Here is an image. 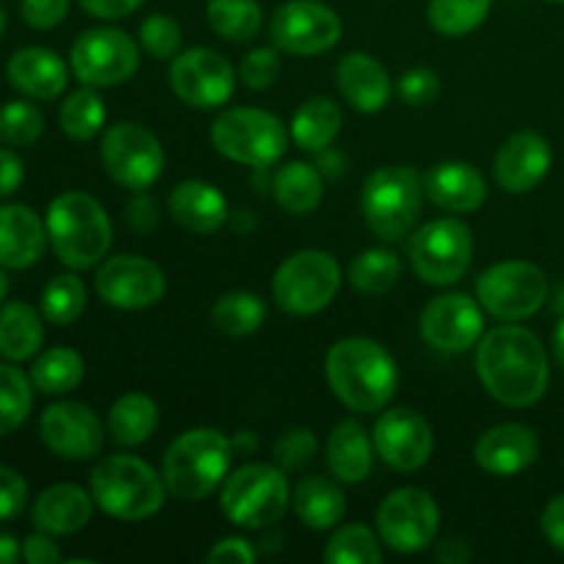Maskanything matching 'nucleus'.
<instances>
[{
  "instance_id": "obj_1",
  "label": "nucleus",
  "mask_w": 564,
  "mask_h": 564,
  "mask_svg": "<svg viewBox=\"0 0 564 564\" xmlns=\"http://www.w3.org/2000/svg\"><path fill=\"white\" fill-rule=\"evenodd\" d=\"M477 375L507 408H532L549 391V352L532 330L499 325L477 341Z\"/></svg>"
},
{
  "instance_id": "obj_2",
  "label": "nucleus",
  "mask_w": 564,
  "mask_h": 564,
  "mask_svg": "<svg viewBox=\"0 0 564 564\" xmlns=\"http://www.w3.org/2000/svg\"><path fill=\"white\" fill-rule=\"evenodd\" d=\"M325 378L341 405L356 413H378L394 400L400 372L391 352L367 336L339 339L325 356Z\"/></svg>"
},
{
  "instance_id": "obj_3",
  "label": "nucleus",
  "mask_w": 564,
  "mask_h": 564,
  "mask_svg": "<svg viewBox=\"0 0 564 564\" xmlns=\"http://www.w3.org/2000/svg\"><path fill=\"white\" fill-rule=\"evenodd\" d=\"M47 240L55 257L69 270H88L108 257L113 246V226L94 196L66 191L47 207Z\"/></svg>"
},
{
  "instance_id": "obj_4",
  "label": "nucleus",
  "mask_w": 564,
  "mask_h": 564,
  "mask_svg": "<svg viewBox=\"0 0 564 564\" xmlns=\"http://www.w3.org/2000/svg\"><path fill=\"white\" fill-rule=\"evenodd\" d=\"M231 457H235V444L220 430H187L165 449V488L180 501H204L226 482Z\"/></svg>"
},
{
  "instance_id": "obj_5",
  "label": "nucleus",
  "mask_w": 564,
  "mask_h": 564,
  "mask_svg": "<svg viewBox=\"0 0 564 564\" xmlns=\"http://www.w3.org/2000/svg\"><path fill=\"white\" fill-rule=\"evenodd\" d=\"M94 505L105 516L124 523H138L152 518L163 507L165 488L163 474L154 471L147 460L135 455H108L94 466L91 479Z\"/></svg>"
},
{
  "instance_id": "obj_6",
  "label": "nucleus",
  "mask_w": 564,
  "mask_h": 564,
  "mask_svg": "<svg viewBox=\"0 0 564 564\" xmlns=\"http://www.w3.org/2000/svg\"><path fill=\"white\" fill-rule=\"evenodd\" d=\"M292 505L284 468L270 463H246L229 471L220 485V510L235 527L262 532L275 527Z\"/></svg>"
},
{
  "instance_id": "obj_7",
  "label": "nucleus",
  "mask_w": 564,
  "mask_h": 564,
  "mask_svg": "<svg viewBox=\"0 0 564 564\" xmlns=\"http://www.w3.org/2000/svg\"><path fill=\"white\" fill-rule=\"evenodd\" d=\"M215 152L248 169H270L290 149L284 121L262 108H229L209 127Z\"/></svg>"
},
{
  "instance_id": "obj_8",
  "label": "nucleus",
  "mask_w": 564,
  "mask_h": 564,
  "mask_svg": "<svg viewBox=\"0 0 564 564\" xmlns=\"http://www.w3.org/2000/svg\"><path fill=\"white\" fill-rule=\"evenodd\" d=\"M424 185L411 165H383L367 176L361 193V213L375 237L397 242L411 235L422 209Z\"/></svg>"
},
{
  "instance_id": "obj_9",
  "label": "nucleus",
  "mask_w": 564,
  "mask_h": 564,
  "mask_svg": "<svg viewBox=\"0 0 564 564\" xmlns=\"http://www.w3.org/2000/svg\"><path fill=\"white\" fill-rule=\"evenodd\" d=\"M341 286V268L334 253L306 248L279 264L273 275V301L281 312L308 317L334 303Z\"/></svg>"
},
{
  "instance_id": "obj_10",
  "label": "nucleus",
  "mask_w": 564,
  "mask_h": 564,
  "mask_svg": "<svg viewBox=\"0 0 564 564\" xmlns=\"http://www.w3.org/2000/svg\"><path fill=\"white\" fill-rule=\"evenodd\" d=\"M477 301L501 323L534 317L549 301V279L543 270L523 259L490 264L477 279Z\"/></svg>"
},
{
  "instance_id": "obj_11",
  "label": "nucleus",
  "mask_w": 564,
  "mask_h": 564,
  "mask_svg": "<svg viewBox=\"0 0 564 564\" xmlns=\"http://www.w3.org/2000/svg\"><path fill=\"white\" fill-rule=\"evenodd\" d=\"M408 257L419 279L430 286H452L466 275L474 257L471 229L460 218L424 224L408 240Z\"/></svg>"
},
{
  "instance_id": "obj_12",
  "label": "nucleus",
  "mask_w": 564,
  "mask_h": 564,
  "mask_svg": "<svg viewBox=\"0 0 564 564\" xmlns=\"http://www.w3.org/2000/svg\"><path fill=\"white\" fill-rule=\"evenodd\" d=\"M99 160L110 180L132 193L152 187L165 169L160 138L135 121H119L105 130L99 141Z\"/></svg>"
},
{
  "instance_id": "obj_13",
  "label": "nucleus",
  "mask_w": 564,
  "mask_h": 564,
  "mask_svg": "<svg viewBox=\"0 0 564 564\" xmlns=\"http://www.w3.org/2000/svg\"><path fill=\"white\" fill-rule=\"evenodd\" d=\"M138 64V44L121 28H91L80 33L69 50V66L83 86H121L135 75Z\"/></svg>"
},
{
  "instance_id": "obj_14",
  "label": "nucleus",
  "mask_w": 564,
  "mask_h": 564,
  "mask_svg": "<svg viewBox=\"0 0 564 564\" xmlns=\"http://www.w3.org/2000/svg\"><path fill=\"white\" fill-rule=\"evenodd\" d=\"M378 534L397 554H419L438 538L441 510L422 488H400L378 507Z\"/></svg>"
},
{
  "instance_id": "obj_15",
  "label": "nucleus",
  "mask_w": 564,
  "mask_h": 564,
  "mask_svg": "<svg viewBox=\"0 0 564 564\" xmlns=\"http://www.w3.org/2000/svg\"><path fill=\"white\" fill-rule=\"evenodd\" d=\"M171 91L185 105L213 110L229 102L237 88V72L226 55L209 47H193L171 58Z\"/></svg>"
},
{
  "instance_id": "obj_16",
  "label": "nucleus",
  "mask_w": 564,
  "mask_h": 564,
  "mask_svg": "<svg viewBox=\"0 0 564 564\" xmlns=\"http://www.w3.org/2000/svg\"><path fill=\"white\" fill-rule=\"evenodd\" d=\"M270 39L290 55H323L341 39V17L323 0H286L270 20Z\"/></svg>"
},
{
  "instance_id": "obj_17",
  "label": "nucleus",
  "mask_w": 564,
  "mask_h": 564,
  "mask_svg": "<svg viewBox=\"0 0 564 564\" xmlns=\"http://www.w3.org/2000/svg\"><path fill=\"white\" fill-rule=\"evenodd\" d=\"M97 295L121 312H141L165 295V275L152 259L119 253L97 270Z\"/></svg>"
},
{
  "instance_id": "obj_18",
  "label": "nucleus",
  "mask_w": 564,
  "mask_h": 564,
  "mask_svg": "<svg viewBox=\"0 0 564 564\" xmlns=\"http://www.w3.org/2000/svg\"><path fill=\"white\" fill-rule=\"evenodd\" d=\"M375 452L400 474L419 471L435 449V435L427 419L413 408H391L380 413L372 430Z\"/></svg>"
},
{
  "instance_id": "obj_19",
  "label": "nucleus",
  "mask_w": 564,
  "mask_h": 564,
  "mask_svg": "<svg viewBox=\"0 0 564 564\" xmlns=\"http://www.w3.org/2000/svg\"><path fill=\"white\" fill-rule=\"evenodd\" d=\"M419 328L433 350L457 356L482 339V306L466 292H446L424 306Z\"/></svg>"
},
{
  "instance_id": "obj_20",
  "label": "nucleus",
  "mask_w": 564,
  "mask_h": 564,
  "mask_svg": "<svg viewBox=\"0 0 564 564\" xmlns=\"http://www.w3.org/2000/svg\"><path fill=\"white\" fill-rule=\"evenodd\" d=\"M39 435L53 455L75 463L94 460L105 446L102 422L83 402H55L44 408Z\"/></svg>"
},
{
  "instance_id": "obj_21",
  "label": "nucleus",
  "mask_w": 564,
  "mask_h": 564,
  "mask_svg": "<svg viewBox=\"0 0 564 564\" xmlns=\"http://www.w3.org/2000/svg\"><path fill=\"white\" fill-rule=\"evenodd\" d=\"M551 163H554L551 143L540 132L523 130L499 147L494 158V176L507 193L521 196L534 191L549 176Z\"/></svg>"
},
{
  "instance_id": "obj_22",
  "label": "nucleus",
  "mask_w": 564,
  "mask_h": 564,
  "mask_svg": "<svg viewBox=\"0 0 564 564\" xmlns=\"http://www.w3.org/2000/svg\"><path fill=\"white\" fill-rule=\"evenodd\" d=\"M540 455V441L532 427L518 422L496 424L488 433L479 435L474 446V460L482 471L494 477H516L527 471Z\"/></svg>"
},
{
  "instance_id": "obj_23",
  "label": "nucleus",
  "mask_w": 564,
  "mask_h": 564,
  "mask_svg": "<svg viewBox=\"0 0 564 564\" xmlns=\"http://www.w3.org/2000/svg\"><path fill=\"white\" fill-rule=\"evenodd\" d=\"M424 193L446 213H477L488 198V182L477 165L466 160H446L424 176Z\"/></svg>"
},
{
  "instance_id": "obj_24",
  "label": "nucleus",
  "mask_w": 564,
  "mask_h": 564,
  "mask_svg": "<svg viewBox=\"0 0 564 564\" xmlns=\"http://www.w3.org/2000/svg\"><path fill=\"white\" fill-rule=\"evenodd\" d=\"M336 86H339L345 102L350 108L361 110V113H378L389 105L391 91V77L386 66L369 53H347L345 58L336 66Z\"/></svg>"
},
{
  "instance_id": "obj_25",
  "label": "nucleus",
  "mask_w": 564,
  "mask_h": 564,
  "mask_svg": "<svg viewBox=\"0 0 564 564\" xmlns=\"http://www.w3.org/2000/svg\"><path fill=\"white\" fill-rule=\"evenodd\" d=\"M47 246V224L25 204L0 207V268L25 270Z\"/></svg>"
},
{
  "instance_id": "obj_26",
  "label": "nucleus",
  "mask_w": 564,
  "mask_h": 564,
  "mask_svg": "<svg viewBox=\"0 0 564 564\" xmlns=\"http://www.w3.org/2000/svg\"><path fill=\"white\" fill-rule=\"evenodd\" d=\"M6 77L20 94L31 99H55L69 83V69L55 50L22 47L6 66Z\"/></svg>"
},
{
  "instance_id": "obj_27",
  "label": "nucleus",
  "mask_w": 564,
  "mask_h": 564,
  "mask_svg": "<svg viewBox=\"0 0 564 564\" xmlns=\"http://www.w3.org/2000/svg\"><path fill=\"white\" fill-rule=\"evenodd\" d=\"M94 512V496L91 490H83L80 485L61 482L44 490L36 501H33V527L39 532H47L53 538H66L80 529L88 527Z\"/></svg>"
},
{
  "instance_id": "obj_28",
  "label": "nucleus",
  "mask_w": 564,
  "mask_h": 564,
  "mask_svg": "<svg viewBox=\"0 0 564 564\" xmlns=\"http://www.w3.org/2000/svg\"><path fill=\"white\" fill-rule=\"evenodd\" d=\"M169 213L185 231L213 235L229 220V202L209 182L185 180L169 196Z\"/></svg>"
},
{
  "instance_id": "obj_29",
  "label": "nucleus",
  "mask_w": 564,
  "mask_h": 564,
  "mask_svg": "<svg viewBox=\"0 0 564 564\" xmlns=\"http://www.w3.org/2000/svg\"><path fill=\"white\" fill-rule=\"evenodd\" d=\"M375 441L367 430L352 419H345L334 427L325 444V463L341 485H361L372 474L375 466Z\"/></svg>"
},
{
  "instance_id": "obj_30",
  "label": "nucleus",
  "mask_w": 564,
  "mask_h": 564,
  "mask_svg": "<svg viewBox=\"0 0 564 564\" xmlns=\"http://www.w3.org/2000/svg\"><path fill=\"white\" fill-rule=\"evenodd\" d=\"M292 510L303 527L314 532H325L345 521L347 499L336 479L303 477L292 490Z\"/></svg>"
},
{
  "instance_id": "obj_31",
  "label": "nucleus",
  "mask_w": 564,
  "mask_h": 564,
  "mask_svg": "<svg viewBox=\"0 0 564 564\" xmlns=\"http://www.w3.org/2000/svg\"><path fill=\"white\" fill-rule=\"evenodd\" d=\"M44 345L42 314L22 301L0 306V356L22 364L36 356Z\"/></svg>"
},
{
  "instance_id": "obj_32",
  "label": "nucleus",
  "mask_w": 564,
  "mask_h": 564,
  "mask_svg": "<svg viewBox=\"0 0 564 564\" xmlns=\"http://www.w3.org/2000/svg\"><path fill=\"white\" fill-rule=\"evenodd\" d=\"M325 176L312 163H286L273 176V198L284 213L308 215L323 204Z\"/></svg>"
},
{
  "instance_id": "obj_33",
  "label": "nucleus",
  "mask_w": 564,
  "mask_h": 564,
  "mask_svg": "<svg viewBox=\"0 0 564 564\" xmlns=\"http://www.w3.org/2000/svg\"><path fill=\"white\" fill-rule=\"evenodd\" d=\"M158 402L143 391H127L110 405L108 433L119 446H141L158 430Z\"/></svg>"
},
{
  "instance_id": "obj_34",
  "label": "nucleus",
  "mask_w": 564,
  "mask_h": 564,
  "mask_svg": "<svg viewBox=\"0 0 564 564\" xmlns=\"http://www.w3.org/2000/svg\"><path fill=\"white\" fill-rule=\"evenodd\" d=\"M341 108L328 97H314L308 102H303L295 110L290 124V135L295 141V147H301L303 152H323L330 143L336 141L341 130Z\"/></svg>"
},
{
  "instance_id": "obj_35",
  "label": "nucleus",
  "mask_w": 564,
  "mask_h": 564,
  "mask_svg": "<svg viewBox=\"0 0 564 564\" xmlns=\"http://www.w3.org/2000/svg\"><path fill=\"white\" fill-rule=\"evenodd\" d=\"M209 323L215 330L229 339H240V336H251L253 330L262 328L264 323V303L262 297L253 292L235 290L220 295L209 308Z\"/></svg>"
},
{
  "instance_id": "obj_36",
  "label": "nucleus",
  "mask_w": 564,
  "mask_h": 564,
  "mask_svg": "<svg viewBox=\"0 0 564 564\" xmlns=\"http://www.w3.org/2000/svg\"><path fill=\"white\" fill-rule=\"evenodd\" d=\"M83 375H86V364L80 352L72 347H53L33 361L31 383L42 394H66L80 386Z\"/></svg>"
},
{
  "instance_id": "obj_37",
  "label": "nucleus",
  "mask_w": 564,
  "mask_h": 564,
  "mask_svg": "<svg viewBox=\"0 0 564 564\" xmlns=\"http://www.w3.org/2000/svg\"><path fill=\"white\" fill-rule=\"evenodd\" d=\"M402 275L400 257L389 248H367L347 268L350 286L361 295H386Z\"/></svg>"
},
{
  "instance_id": "obj_38",
  "label": "nucleus",
  "mask_w": 564,
  "mask_h": 564,
  "mask_svg": "<svg viewBox=\"0 0 564 564\" xmlns=\"http://www.w3.org/2000/svg\"><path fill=\"white\" fill-rule=\"evenodd\" d=\"M207 22L226 42L246 44L262 28V6L259 0H207Z\"/></svg>"
},
{
  "instance_id": "obj_39",
  "label": "nucleus",
  "mask_w": 564,
  "mask_h": 564,
  "mask_svg": "<svg viewBox=\"0 0 564 564\" xmlns=\"http://www.w3.org/2000/svg\"><path fill=\"white\" fill-rule=\"evenodd\" d=\"M58 121L66 138H72V141H91L105 127L102 97L94 91V86L77 88V91H72L61 102Z\"/></svg>"
},
{
  "instance_id": "obj_40",
  "label": "nucleus",
  "mask_w": 564,
  "mask_h": 564,
  "mask_svg": "<svg viewBox=\"0 0 564 564\" xmlns=\"http://www.w3.org/2000/svg\"><path fill=\"white\" fill-rule=\"evenodd\" d=\"M490 14V0H430L427 20L441 36H466L477 31Z\"/></svg>"
},
{
  "instance_id": "obj_41",
  "label": "nucleus",
  "mask_w": 564,
  "mask_h": 564,
  "mask_svg": "<svg viewBox=\"0 0 564 564\" xmlns=\"http://www.w3.org/2000/svg\"><path fill=\"white\" fill-rule=\"evenodd\" d=\"M323 560L328 564H380L383 551L372 529L364 523H345L328 540Z\"/></svg>"
},
{
  "instance_id": "obj_42",
  "label": "nucleus",
  "mask_w": 564,
  "mask_h": 564,
  "mask_svg": "<svg viewBox=\"0 0 564 564\" xmlns=\"http://www.w3.org/2000/svg\"><path fill=\"white\" fill-rule=\"evenodd\" d=\"M86 284L75 273H61L44 284L42 317L53 325H72L86 312Z\"/></svg>"
},
{
  "instance_id": "obj_43",
  "label": "nucleus",
  "mask_w": 564,
  "mask_h": 564,
  "mask_svg": "<svg viewBox=\"0 0 564 564\" xmlns=\"http://www.w3.org/2000/svg\"><path fill=\"white\" fill-rule=\"evenodd\" d=\"M31 378L11 364H0V435L14 433L25 424L33 408Z\"/></svg>"
},
{
  "instance_id": "obj_44",
  "label": "nucleus",
  "mask_w": 564,
  "mask_h": 564,
  "mask_svg": "<svg viewBox=\"0 0 564 564\" xmlns=\"http://www.w3.org/2000/svg\"><path fill=\"white\" fill-rule=\"evenodd\" d=\"M44 116L42 110L25 99H14L0 108V143L6 147H31L42 138Z\"/></svg>"
},
{
  "instance_id": "obj_45",
  "label": "nucleus",
  "mask_w": 564,
  "mask_h": 564,
  "mask_svg": "<svg viewBox=\"0 0 564 564\" xmlns=\"http://www.w3.org/2000/svg\"><path fill=\"white\" fill-rule=\"evenodd\" d=\"M138 39H141V47L147 50L152 58L169 61V58H176V55L182 53L180 22L171 20V17H165V14H149L147 20L141 22Z\"/></svg>"
},
{
  "instance_id": "obj_46",
  "label": "nucleus",
  "mask_w": 564,
  "mask_h": 564,
  "mask_svg": "<svg viewBox=\"0 0 564 564\" xmlns=\"http://www.w3.org/2000/svg\"><path fill=\"white\" fill-rule=\"evenodd\" d=\"M317 455V435L308 427H292L275 441L273 460L284 471H301Z\"/></svg>"
},
{
  "instance_id": "obj_47",
  "label": "nucleus",
  "mask_w": 564,
  "mask_h": 564,
  "mask_svg": "<svg viewBox=\"0 0 564 564\" xmlns=\"http://www.w3.org/2000/svg\"><path fill=\"white\" fill-rule=\"evenodd\" d=\"M281 72V55L279 47H257L242 58L240 64V80L242 86H248L251 91H264L275 83Z\"/></svg>"
},
{
  "instance_id": "obj_48",
  "label": "nucleus",
  "mask_w": 564,
  "mask_h": 564,
  "mask_svg": "<svg viewBox=\"0 0 564 564\" xmlns=\"http://www.w3.org/2000/svg\"><path fill=\"white\" fill-rule=\"evenodd\" d=\"M397 91L400 99L411 108H424V105L435 102L441 94V80L433 69L427 66H416V69H408L405 75L397 83Z\"/></svg>"
},
{
  "instance_id": "obj_49",
  "label": "nucleus",
  "mask_w": 564,
  "mask_h": 564,
  "mask_svg": "<svg viewBox=\"0 0 564 564\" xmlns=\"http://www.w3.org/2000/svg\"><path fill=\"white\" fill-rule=\"evenodd\" d=\"M28 505V482L20 471L0 466V521H11Z\"/></svg>"
},
{
  "instance_id": "obj_50",
  "label": "nucleus",
  "mask_w": 564,
  "mask_h": 564,
  "mask_svg": "<svg viewBox=\"0 0 564 564\" xmlns=\"http://www.w3.org/2000/svg\"><path fill=\"white\" fill-rule=\"evenodd\" d=\"M22 20L33 31H50L69 14V0H22Z\"/></svg>"
},
{
  "instance_id": "obj_51",
  "label": "nucleus",
  "mask_w": 564,
  "mask_h": 564,
  "mask_svg": "<svg viewBox=\"0 0 564 564\" xmlns=\"http://www.w3.org/2000/svg\"><path fill=\"white\" fill-rule=\"evenodd\" d=\"M158 202H154L152 196H147L143 191H138L135 196L127 202L124 207V220L127 226H130L135 235H147V231H152L154 226H158Z\"/></svg>"
},
{
  "instance_id": "obj_52",
  "label": "nucleus",
  "mask_w": 564,
  "mask_h": 564,
  "mask_svg": "<svg viewBox=\"0 0 564 564\" xmlns=\"http://www.w3.org/2000/svg\"><path fill=\"white\" fill-rule=\"evenodd\" d=\"M209 564H253L257 562V551L248 540L242 538H224L215 543L207 554Z\"/></svg>"
},
{
  "instance_id": "obj_53",
  "label": "nucleus",
  "mask_w": 564,
  "mask_h": 564,
  "mask_svg": "<svg viewBox=\"0 0 564 564\" xmlns=\"http://www.w3.org/2000/svg\"><path fill=\"white\" fill-rule=\"evenodd\" d=\"M22 560L28 564H53L64 560V554H61L53 534L36 532V534H28V538L22 540Z\"/></svg>"
},
{
  "instance_id": "obj_54",
  "label": "nucleus",
  "mask_w": 564,
  "mask_h": 564,
  "mask_svg": "<svg viewBox=\"0 0 564 564\" xmlns=\"http://www.w3.org/2000/svg\"><path fill=\"white\" fill-rule=\"evenodd\" d=\"M540 529H543L545 540L564 554V494L549 501L543 518H540Z\"/></svg>"
},
{
  "instance_id": "obj_55",
  "label": "nucleus",
  "mask_w": 564,
  "mask_h": 564,
  "mask_svg": "<svg viewBox=\"0 0 564 564\" xmlns=\"http://www.w3.org/2000/svg\"><path fill=\"white\" fill-rule=\"evenodd\" d=\"M77 3L97 20H121L141 9L147 0H77Z\"/></svg>"
},
{
  "instance_id": "obj_56",
  "label": "nucleus",
  "mask_w": 564,
  "mask_h": 564,
  "mask_svg": "<svg viewBox=\"0 0 564 564\" xmlns=\"http://www.w3.org/2000/svg\"><path fill=\"white\" fill-rule=\"evenodd\" d=\"M22 180H25V165H22L20 154H14L11 149H0V198L20 191Z\"/></svg>"
},
{
  "instance_id": "obj_57",
  "label": "nucleus",
  "mask_w": 564,
  "mask_h": 564,
  "mask_svg": "<svg viewBox=\"0 0 564 564\" xmlns=\"http://www.w3.org/2000/svg\"><path fill=\"white\" fill-rule=\"evenodd\" d=\"M471 549H468L466 540H441L438 549H435V560L444 564H466L471 562Z\"/></svg>"
},
{
  "instance_id": "obj_58",
  "label": "nucleus",
  "mask_w": 564,
  "mask_h": 564,
  "mask_svg": "<svg viewBox=\"0 0 564 564\" xmlns=\"http://www.w3.org/2000/svg\"><path fill=\"white\" fill-rule=\"evenodd\" d=\"M319 158H317V169L323 171V176H330V180H334V176H339L341 174V169H345V160H341V154H336L334 149H323V152H317Z\"/></svg>"
},
{
  "instance_id": "obj_59",
  "label": "nucleus",
  "mask_w": 564,
  "mask_h": 564,
  "mask_svg": "<svg viewBox=\"0 0 564 564\" xmlns=\"http://www.w3.org/2000/svg\"><path fill=\"white\" fill-rule=\"evenodd\" d=\"M22 560V545L11 534H0V564H17Z\"/></svg>"
},
{
  "instance_id": "obj_60",
  "label": "nucleus",
  "mask_w": 564,
  "mask_h": 564,
  "mask_svg": "<svg viewBox=\"0 0 564 564\" xmlns=\"http://www.w3.org/2000/svg\"><path fill=\"white\" fill-rule=\"evenodd\" d=\"M551 350H554L556 364L564 369V317L560 319V325L554 328V341H551Z\"/></svg>"
},
{
  "instance_id": "obj_61",
  "label": "nucleus",
  "mask_w": 564,
  "mask_h": 564,
  "mask_svg": "<svg viewBox=\"0 0 564 564\" xmlns=\"http://www.w3.org/2000/svg\"><path fill=\"white\" fill-rule=\"evenodd\" d=\"M231 444H235V452L237 449H240V452H253V446H257V438H253L251 430H242V433L237 435V438L231 441Z\"/></svg>"
},
{
  "instance_id": "obj_62",
  "label": "nucleus",
  "mask_w": 564,
  "mask_h": 564,
  "mask_svg": "<svg viewBox=\"0 0 564 564\" xmlns=\"http://www.w3.org/2000/svg\"><path fill=\"white\" fill-rule=\"evenodd\" d=\"M6 292H9V279H6V273H3V270H0V303H3Z\"/></svg>"
},
{
  "instance_id": "obj_63",
  "label": "nucleus",
  "mask_w": 564,
  "mask_h": 564,
  "mask_svg": "<svg viewBox=\"0 0 564 564\" xmlns=\"http://www.w3.org/2000/svg\"><path fill=\"white\" fill-rule=\"evenodd\" d=\"M3 28H6V11L0 9V33H3Z\"/></svg>"
},
{
  "instance_id": "obj_64",
  "label": "nucleus",
  "mask_w": 564,
  "mask_h": 564,
  "mask_svg": "<svg viewBox=\"0 0 564 564\" xmlns=\"http://www.w3.org/2000/svg\"><path fill=\"white\" fill-rule=\"evenodd\" d=\"M551 3H564V0H551Z\"/></svg>"
}]
</instances>
